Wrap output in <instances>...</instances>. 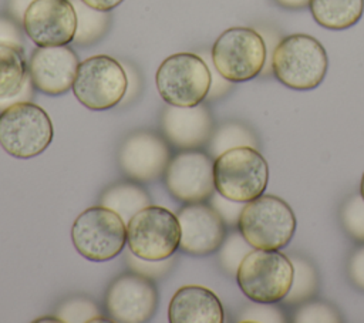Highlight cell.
<instances>
[{"label": "cell", "mask_w": 364, "mask_h": 323, "mask_svg": "<svg viewBox=\"0 0 364 323\" xmlns=\"http://www.w3.org/2000/svg\"><path fill=\"white\" fill-rule=\"evenodd\" d=\"M71 240L77 252L85 259L107 262L122 252L127 243V223L107 206H91L74 221Z\"/></svg>", "instance_id": "obj_8"}, {"label": "cell", "mask_w": 364, "mask_h": 323, "mask_svg": "<svg viewBox=\"0 0 364 323\" xmlns=\"http://www.w3.org/2000/svg\"><path fill=\"white\" fill-rule=\"evenodd\" d=\"M91 9L100 10V11H111L117 6H119L124 0H81Z\"/></svg>", "instance_id": "obj_36"}, {"label": "cell", "mask_w": 364, "mask_h": 323, "mask_svg": "<svg viewBox=\"0 0 364 323\" xmlns=\"http://www.w3.org/2000/svg\"><path fill=\"white\" fill-rule=\"evenodd\" d=\"M360 195H361V198L364 199V174H363L361 182H360Z\"/></svg>", "instance_id": "obj_38"}, {"label": "cell", "mask_w": 364, "mask_h": 323, "mask_svg": "<svg viewBox=\"0 0 364 323\" xmlns=\"http://www.w3.org/2000/svg\"><path fill=\"white\" fill-rule=\"evenodd\" d=\"M155 83L166 104L193 107L208 97L212 74L208 63L193 53H176L166 57L156 70Z\"/></svg>", "instance_id": "obj_7"}, {"label": "cell", "mask_w": 364, "mask_h": 323, "mask_svg": "<svg viewBox=\"0 0 364 323\" xmlns=\"http://www.w3.org/2000/svg\"><path fill=\"white\" fill-rule=\"evenodd\" d=\"M28 74L23 48L0 44V98L16 95Z\"/></svg>", "instance_id": "obj_21"}, {"label": "cell", "mask_w": 364, "mask_h": 323, "mask_svg": "<svg viewBox=\"0 0 364 323\" xmlns=\"http://www.w3.org/2000/svg\"><path fill=\"white\" fill-rule=\"evenodd\" d=\"M0 44H9L23 48V37L14 18L0 16Z\"/></svg>", "instance_id": "obj_32"}, {"label": "cell", "mask_w": 364, "mask_h": 323, "mask_svg": "<svg viewBox=\"0 0 364 323\" xmlns=\"http://www.w3.org/2000/svg\"><path fill=\"white\" fill-rule=\"evenodd\" d=\"M33 1H34V0H9V11H10L11 17H13L17 23H21L27 7H28Z\"/></svg>", "instance_id": "obj_35"}, {"label": "cell", "mask_w": 364, "mask_h": 323, "mask_svg": "<svg viewBox=\"0 0 364 323\" xmlns=\"http://www.w3.org/2000/svg\"><path fill=\"white\" fill-rule=\"evenodd\" d=\"M21 24L37 47L67 46L75 36L77 13L71 0H34Z\"/></svg>", "instance_id": "obj_13"}, {"label": "cell", "mask_w": 364, "mask_h": 323, "mask_svg": "<svg viewBox=\"0 0 364 323\" xmlns=\"http://www.w3.org/2000/svg\"><path fill=\"white\" fill-rule=\"evenodd\" d=\"M168 319L171 323H222L225 313L219 297L210 289L189 285L173 293Z\"/></svg>", "instance_id": "obj_18"}, {"label": "cell", "mask_w": 364, "mask_h": 323, "mask_svg": "<svg viewBox=\"0 0 364 323\" xmlns=\"http://www.w3.org/2000/svg\"><path fill=\"white\" fill-rule=\"evenodd\" d=\"M215 189L236 202H250L263 195L269 182V165L253 147H236L213 161Z\"/></svg>", "instance_id": "obj_3"}, {"label": "cell", "mask_w": 364, "mask_h": 323, "mask_svg": "<svg viewBox=\"0 0 364 323\" xmlns=\"http://www.w3.org/2000/svg\"><path fill=\"white\" fill-rule=\"evenodd\" d=\"M273 1L286 10H303L310 4V0H273Z\"/></svg>", "instance_id": "obj_37"}, {"label": "cell", "mask_w": 364, "mask_h": 323, "mask_svg": "<svg viewBox=\"0 0 364 323\" xmlns=\"http://www.w3.org/2000/svg\"><path fill=\"white\" fill-rule=\"evenodd\" d=\"M71 90L85 108L105 111L118 105L127 95L128 75L118 60L98 54L78 64Z\"/></svg>", "instance_id": "obj_10"}, {"label": "cell", "mask_w": 364, "mask_h": 323, "mask_svg": "<svg viewBox=\"0 0 364 323\" xmlns=\"http://www.w3.org/2000/svg\"><path fill=\"white\" fill-rule=\"evenodd\" d=\"M297 226L291 206L274 195H260L246 202L237 229L255 249L279 250L289 245Z\"/></svg>", "instance_id": "obj_2"}, {"label": "cell", "mask_w": 364, "mask_h": 323, "mask_svg": "<svg viewBox=\"0 0 364 323\" xmlns=\"http://www.w3.org/2000/svg\"><path fill=\"white\" fill-rule=\"evenodd\" d=\"M340 221L347 235L364 243V199L361 195L350 196L340 209Z\"/></svg>", "instance_id": "obj_25"}, {"label": "cell", "mask_w": 364, "mask_h": 323, "mask_svg": "<svg viewBox=\"0 0 364 323\" xmlns=\"http://www.w3.org/2000/svg\"><path fill=\"white\" fill-rule=\"evenodd\" d=\"M100 205L112 209L128 223L138 211L151 205V198L142 186L132 182H119L104 191Z\"/></svg>", "instance_id": "obj_20"}, {"label": "cell", "mask_w": 364, "mask_h": 323, "mask_svg": "<svg viewBox=\"0 0 364 323\" xmlns=\"http://www.w3.org/2000/svg\"><path fill=\"white\" fill-rule=\"evenodd\" d=\"M348 276L354 286L364 292V246L358 248L350 258Z\"/></svg>", "instance_id": "obj_33"}, {"label": "cell", "mask_w": 364, "mask_h": 323, "mask_svg": "<svg viewBox=\"0 0 364 323\" xmlns=\"http://www.w3.org/2000/svg\"><path fill=\"white\" fill-rule=\"evenodd\" d=\"M58 316L63 322H95L100 316L95 305L87 299L75 297L60 307Z\"/></svg>", "instance_id": "obj_27"}, {"label": "cell", "mask_w": 364, "mask_h": 323, "mask_svg": "<svg viewBox=\"0 0 364 323\" xmlns=\"http://www.w3.org/2000/svg\"><path fill=\"white\" fill-rule=\"evenodd\" d=\"M53 137L50 115L31 101L13 104L0 112V145L10 157H37L48 148Z\"/></svg>", "instance_id": "obj_5"}, {"label": "cell", "mask_w": 364, "mask_h": 323, "mask_svg": "<svg viewBox=\"0 0 364 323\" xmlns=\"http://www.w3.org/2000/svg\"><path fill=\"white\" fill-rule=\"evenodd\" d=\"M171 161L168 142L156 132L138 131L128 135L119 147L121 171L138 182L159 179Z\"/></svg>", "instance_id": "obj_14"}, {"label": "cell", "mask_w": 364, "mask_h": 323, "mask_svg": "<svg viewBox=\"0 0 364 323\" xmlns=\"http://www.w3.org/2000/svg\"><path fill=\"white\" fill-rule=\"evenodd\" d=\"M212 199V206L216 209V212L222 216V219L225 221V223L228 225H237L240 212L245 206L243 202H236V201H230L225 196H222L219 192H213V195L210 196Z\"/></svg>", "instance_id": "obj_30"}, {"label": "cell", "mask_w": 364, "mask_h": 323, "mask_svg": "<svg viewBox=\"0 0 364 323\" xmlns=\"http://www.w3.org/2000/svg\"><path fill=\"white\" fill-rule=\"evenodd\" d=\"M181 242L178 216L164 206L148 205L127 223V243L135 256L159 262L171 258Z\"/></svg>", "instance_id": "obj_9"}, {"label": "cell", "mask_w": 364, "mask_h": 323, "mask_svg": "<svg viewBox=\"0 0 364 323\" xmlns=\"http://www.w3.org/2000/svg\"><path fill=\"white\" fill-rule=\"evenodd\" d=\"M252 246L246 242V239L242 236L240 232H235L230 233L228 236V239L225 238L222 246H220V265L222 268L229 272V273H235L240 265V262L243 260V258L252 250Z\"/></svg>", "instance_id": "obj_26"}, {"label": "cell", "mask_w": 364, "mask_h": 323, "mask_svg": "<svg viewBox=\"0 0 364 323\" xmlns=\"http://www.w3.org/2000/svg\"><path fill=\"white\" fill-rule=\"evenodd\" d=\"M274 77L287 88L309 91L317 88L328 68V58L323 44L303 33L282 38L272 54L270 63Z\"/></svg>", "instance_id": "obj_1"}, {"label": "cell", "mask_w": 364, "mask_h": 323, "mask_svg": "<svg viewBox=\"0 0 364 323\" xmlns=\"http://www.w3.org/2000/svg\"><path fill=\"white\" fill-rule=\"evenodd\" d=\"M78 64L77 53L68 46L37 47L28 61V74L38 91L61 95L73 88Z\"/></svg>", "instance_id": "obj_16"}, {"label": "cell", "mask_w": 364, "mask_h": 323, "mask_svg": "<svg viewBox=\"0 0 364 323\" xmlns=\"http://www.w3.org/2000/svg\"><path fill=\"white\" fill-rule=\"evenodd\" d=\"M125 259L134 272L141 273L146 277L161 276L162 273L169 270V268L172 266V260L169 258L165 260H159V262H151V260H145V259L135 256L134 253H131V250L125 255Z\"/></svg>", "instance_id": "obj_29"}, {"label": "cell", "mask_w": 364, "mask_h": 323, "mask_svg": "<svg viewBox=\"0 0 364 323\" xmlns=\"http://www.w3.org/2000/svg\"><path fill=\"white\" fill-rule=\"evenodd\" d=\"M291 262L294 266L293 283L287 296L283 300L287 305H299L309 299L311 295H314L318 286V279L314 268L310 265L309 260L294 258Z\"/></svg>", "instance_id": "obj_24"}, {"label": "cell", "mask_w": 364, "mask_h": 323, "mask_svg": "<svg viewBox=\"0 0 364 323\" xmlns=\"http://www.w3.org/2000/svg\"><path fill=\"white\" fill-rule=\"evenodd\" d=\"M293 276L291 259L279 250L252 249L236 270L242 293L256 303L282 302L291 287Z\"/></svg>", "instance_id": "obj_4"}, {"label": "cell", "mask_w": 364, "mask_h": 323, "mask_svg": "<svg viewBox=\"0 0 364 323\" xmlns=\"http://www.w3.org/2000/svg\"><path fill=\"white\" fill-rule=\"evenodd\" d=\"M161 125L168 142L182 149H192L206 144L213 134V120L205 104L164 108Z\"/></svg>", "instance_id": "obj_17"}, {"label": "cell", "mask_w": 364, "mask_h": 323, "mask_svg": "<svg viewBox=\"0 0 364 323\" xmlns=\"http://www.w3.org/2000/svg\"><path fill=\"white\" fill-rule=\"evenodd\" d=\"M105 307L112 322H148L158 307L156 286L151 277L141 273H124L107 289Z\"/></svg>", "instance_id": "obj_11"}, {"label": "cell", "mask_w": 364, "mask_h": 323, "mask_svg": "<svg viewBox=\"0 0 364 323\" xmlns=\"http://www.w3.org/2000/svg\"><path fill=\"white\" fill-rule=\"evenodd\" d=\"M164 184L168 192L181 202L195 203L210 199L216 191L212 157L189 149L176 154L165 169Z\"/></svg>", "instance_id": "obj_12"}, {"label": "cell", "mask_w": 364, "mask_h": 323, "mask_svg": "<svg viewBox=\"0 0 364 323\" xmlns=\"http://www.w3.org/2000/svg\"><path fill=\"white\" fill-rule=\"evenodd\" d=\"M240 317V322H283L282 312L273 303L252 305Z\"/></svg>", "instance_id": "obj_31"}, {"label": "cell", "mask_w": 364, "mask_h": 323, "mask_svg": "<svg viewBox=\"0 0 364 323\" xmlns=\"http://www.w3.org/2000/svg\"><path fill=\"white\" fill-rule=\"evenodd\" d=\"M71 1L77 13V30L73 40L74 44L87 47L97 43L109 28V11H100L91 9L81 0Z\"/></svg>", "instance_id": "obj_22"}, {"label": "cell", "mask_w": 364, "mask_h": 323, "mask_svg": "<svg viewBox=\"0 0 364 323\" xmlns=\"http://www.w3.org/2000/svg\"><path fill=\"white\" fill-rule=\"evenodd\" d=\"M181 226L179 249L192 256H206L220 249L225 238V221L212 205L186 203L176 213Z\"/></svg>", "instance_id": "obj_15"}, {"label": "cell", "mask_w": 364, "mask_h": 323, "mask_svg": "<svg viewBox=\"0 0 364 323\" xmlns=\"http://www.w3.org/2000/svg\"><path fill=\"white\" fill-rule=\"evenodd\" d=\"M33 94H34V85L31 83V78H30V74H27L26 77V81L21 87V90L13 95V97H4V98H0V112L3 110H6L7 107L13 105V104H17V102H24V101H31L33 98Z\"/></svg>", "instance_id": "obj_34"}, {"label": "cell", "mask_w": 364, "mask_h": 323, "mask_svg": "<svg viewBox=\"0 0 364 323\" xmlns=\"http://www.w3.org/2000/svg\"><path fill=\"white\" fill-rule=\"evenodd\" d=\"M210 58L216 71L229 83H243L257 77L266 64V43L256 30L232 27L213 43Z\"/></svg>", "instance_id": "obj_6"}, {"label": "cell", "mask_w": 364, "mask_h": 323, "mask_svg": "<svg viewBox=\"0 0 364 323\" xmlns=\"http://www.w3.org/2000/svg\"><path fill=\"white\" fill-rule=\"evenodd\" d=\"M236 147H257V139L255 138L253 132L237 122L223 124L212 134L209 139V152L215 158Z\"/></svg>", "instance_id": "obj_23"}, {"label": "cell", "mask_w": 364, "mask_h": 323, "mask_svg": "<svg viewBox=\"0 0 364 323\" xmlns=\"http://www.w3.org/2000/svg\"><path fill=\"white\" fill-rule=\"evenodd\" d=\"M314 21L327 30H346L358 23L364 13V0H310Z\"/></svg>", "instance_id": "obj_19"}, {"label": "cell", "mask_w": 364, "mask_h": 323, "mask_svg": "<svg viewBox=\"0 0 364 323\" xmlns=\"http://www.w3.org/2000/svg\"><path fill=\"white\" fill-rule=\"evenodd\" d=\"M294 322H340L336 310L326 303L303 305L294 314Z\"/></svg>", "instance_id": "obj_28"}]
</instances>
